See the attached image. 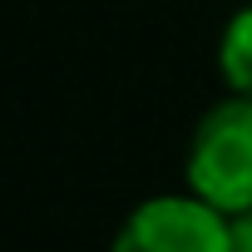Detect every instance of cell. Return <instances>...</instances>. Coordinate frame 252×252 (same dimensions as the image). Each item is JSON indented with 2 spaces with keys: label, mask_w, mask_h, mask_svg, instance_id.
Wrapping results in <instances>:
<instances>
[{
  "label": "cell",
  "mask_w": 252,
  "mask_h": 252,
  "mask_svg": "<svg viewBox=\"0 0 252 252\" xmlns=\"http://www.w3.org/2000/svg\"><path fill=\"white\" fill-rule=\"evenodd\" d=\"M109 252H232V222L198 193H163L119 222Z\"/></svg>",
  "instance_id": "obj_2"
},
{
  "label": "cell",
  "mask_w": 252,
  "mask_h": 252,
  "mask_svg": "<svg viewBox=\"0 0 252 252\" xmlns=\"http://www.w3.org/2000/svg\"><path fill=\"white\" fill-rule=\"evenodd\" d=\"M232 252H252V208L247 213H232Z\"/></svg>",
  "instance_id": "obj_4"
},
{
  "label": "cell",
  "mask_w": 252,
  "mask_h": 252,
  "mask_svg": "<svg viewBox=\"0 0 252 252\" xmlns=\"http://www.w3.org/2000/svg\"><path fill=\"white\" fill-rule=\"evenodd\" d=\"M222 79L232 84V94L252 99V5L232 15V25L222 30V50H218Z\"/></svg>",
  "instance_id": "obj_3"
},
{
  "label": "cell",
  "mask_w": 252,
  "mask_h": 252,
  "mask_svg": "<svg viewBox=\"0 0 252 252\" xmlns=\"http://www.w3.org/2000/svg\"><path fill=\"white\" fill-rule=\"evenodd\" d=\"M188 188L218 213L252 208V99L232 94L213 104L188 144Z\"/></svg>",
  "instance_id": "obj_1"
}]
</instances>
